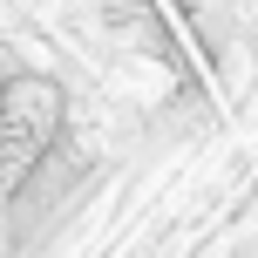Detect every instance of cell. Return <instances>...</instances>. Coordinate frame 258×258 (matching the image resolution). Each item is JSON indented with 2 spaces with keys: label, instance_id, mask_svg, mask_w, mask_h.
Here are the masks:
<instances>
[{
  "label": "cell",
  "instance_id": "6da1fadb",
  "mask_svg": "<svg viewBox=\"0 0 258 258\" xmlns=\"http://www.w3.org/2000/svg\"><path fill=\"white\" fill-rule=\"evenodd\" d=\"M68 95L54 75H7L0 82V183L21 190L41 170V156L61 143Z\"/></svg>",
  "mask_w": 258,
  "mask_h": 258
}]
</instances>
